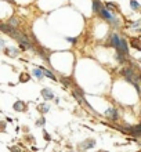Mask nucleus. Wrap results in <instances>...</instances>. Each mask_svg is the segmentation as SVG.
Returning <instances> with one entry per match:
<instances>
[{
  "mask_svg": "<svg viewBox=\"0 0 141 152\" xmlns=\"http://www.w3.org/2000/svg\"><path fill=\"white\" fill-rule=\"evenodd\" d=\"M121 43H122V39L118 36V35H115V33H113L112 36H111V44H112L113 47H116L118 50L121 51Z\"/></svg>",
  "mask_w": 141,
  "mask_h": 152,
  "instance_id": "f257e3e1",
  "label": "nucleus"
},
{
  "mask_svg": "<svg viewBox=\"0 0 141 152\" xmlns=\"http://www.w3.org/2000/svg\"><path fill=\"white\" fill-rule=\"evenodd\" d=\"M105 115L109 116L112 120H118V112L115 108H108L107 109V112H105Z\"/></svg>",
  "mask_w": 141,
  "mask_h": 152,
  "instance_id": "f03ea898",
  "label": "nucleus"
},
{
  "mask_svg": "<svg viewBox=\"0 0 141 152\" xmlns=\"http://www.w3.org/2000/svg\"><path fill=\"white\" fill-rule=\"evenodd\" d=\"M42 96H43V98H46V100H51L53 97H54V94H53V91L50 88H43V90H42Z\"/></svg>",
  "mask_w": 141,
  "mask_h": 152,
  "instance_id": "7ed1b4c3",
  "label": "nucleus"
},
{
  "mask_svg": "<svg viewBox=\"0 0 141 152\" xmlns=\"http://www.w3.org/2000/svg\"><path fill=\"white\" fill-rule=\"evenodd\" d=\"M14 109H15L17 112H21V111H25V104L22 101H17L15 104H14Z\"/></svg>",
  "mask_w": 141,
  "mask_h": 152,
  "instance_id": "20e7f679",
  "label": "nucleus"
},
{
  "mask_svg": "<svg viewBox=\"0 0 141 152\" xmlns=\"http://www.w3.org/2000/svg\"><path fill=\"white\" fill-rule=\"evenodd\" d=\"M40 69L43 71V73H45V76H47L48 79H51V80H56V75H53L48 69H46V68H43V66H40Z\"/></svg>",
  "mask_w": 141,
  "mask_h": 152,
  "instance_id": "39448f33",
  "label": "nucleus"
},
{
  "mask_svg": "<svg viewBox=\"0 0 141 152\" xmlns=\"http://www.w3.org/2000/svg\"><path fill=\"white\" fill-rule=\"evenodd\" d=\"M101 8H102V6H101L100 0H94V1H93V10H94V11H96V12H100Z\"/></svg>",
  "mask_w": 141,
  "mask_h": 152,
  "instance_id": "423d86ee",
  "label": "nucleus"
},
{
  "mask_svg": "<svg viewBox=\"0 0 141 152\" xmlns=\"http://www.w3.org/2000/svg\"><path fill=\"white\" fill-rule=\"evenodd\" d=\"M6 53H7V56H10V57L18 56V50H17V48H6Z\"/></svg>",
  "mask_w": 141,
  "mask_h": 152,
  "instance_id": "0eeeda50",
  "label": "nucleus"
},
{
  "mask_svg": "<svg viewBox=\"0 0 141 152\" xmlns=\"http://www.w3.org/2000/svg\"><path fill=\"white\" fill-rule=\"evenodd\" d=\"M33 75H35V77H37V79H42L45 73H43V71H42L40 68H36L35 71H33Z\"/></svg>",
  "mask_w": 141,
  "mask_h": 152,
  "instance_id": "6e6552de",
  "label": "nucleus"
},
{
  "mask_svg": "<svg viewBox=\"0 0 141 152\" xmlns=\"http://www.w3.org/2000/svg\"><path fill=\"white\" fill-rule=\"evenodd\" d=\"M132 130H133V134H134V136H141V124H138V126L133 127Z\"/></svg>",
  "mask_w": 141,
  "mask_h": 152,
  "instance_id": "1a4fd4ad",
  "label": "nucleus"
},
{
  "mask_svg": "<svg viewBox=\"0 0 141 152\" xmlns=\"http://www.w3.org/2000/svg\"><path fill=\"white\" fill-rule=\"evenodd\" d=\"M130 6H132L133 10H138V7H140V4H138L136 0H132V1H130Z\"/></svg>",
  "mask_w": 141,
  "mask_h": 152,
  "instance_id": "9d476101",
  "label": "nucleus"
},
{
  "mask_svg": "<svg viewBox=\"0 0 141 152\" xmlns=\"http://www.w3.org/2000/svg\"><path fill=\"white\" fill-rule=\"evenodd\" d=\"M39 111H40V112H47L48 111V105L47 104H43V105H40V107H39Z\"/></svg>",
  "mask_w": 141,
  "mask_h": 152,
  "instance_id": "9b49d317",
  "label": "nucleus"
},
{
  "mask_svg": "<svg viewBox=\"0 0 141 152\" xmlns=\"http://www.w3.org/2000/svg\"><path fill=\"white\" fill-rule=\"evenodd\" d=\"M8 25H14V26H17V25H18L17 18H11V20H8Z\"/></svg>",
  "mask_w": 141,
  "mask_h": 152,
  "instance_id": "f8f14e48",
  "label": "nucleus"
},
{
  "mask_svg": "<svg viewBox=\"0 0 141 152\" xmlns=\"http://www.w3.org/2000/svg\"><path fill=\"white\" fill-rule=\"evenodd\" d=\"M20 80H21V82H28V80H29V76H26V75L24 73V75L20 76Z\"/></svg>",
  "mask_w": 141,
  "mask_h": 152,
  "instance_id": "ddd939ff",
  "label": "nucleus"
},
{
  "mask_svg": "<svg viewBox=\"0 0 141 152\" xmlns=\"http://www.w3.org/2000/svg\"><path fill=\"white\" fill-rule=\"evenodd\" d=\"M66 40L71 42V43H76V39H75V37H66Z\"/></svg>",
  "mask_w": 141,
  "mask_h": 152,
  "instance_id": "4468645a",
  "label": "nucleus"
},
{
  "mask_svg": "<svg viewBox=\"0 0 141 152\" xmlns=\"http://www.w3.org/2000/svg\"><path fill=\"white\" fill-rule=\"evenodd\" d=\"M0 46H1V47H6V43H4V40H0Z\"/></svg>",
  "mask_w": 141,
  "mask_h": 152,
  "instance_id": "2eb2a0df",
  "label": "nucleus"
},
{
  "mask_svg": "<svg viewBox=\"0 0 141 152\" xmlns=\"http://www.w3.org/2000/svg\"><path fill=\"white\" fill-rule=\"evenodd\" d=\"M61 80H62V82H64L65 84H66V83H69V80H68V79H65V77H62V79H61Z\"/></svg>",
  "mask_w": 141,
  "mask_h": 152,
  "instance_id": "dca6fc26",
  "label": "nucleus"
}]
</instances>
